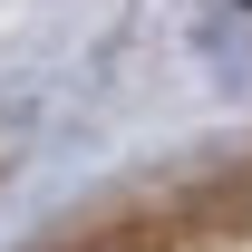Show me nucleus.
I'll return each mask as SVG.
<instances>
[{"instance_id":"1","label":"nucleus","mask_w":252,"mask_h":252,"mask_svg":"<svg viewBox=\"0 0 252 252\" xmlns=\"http://www.w3.org/2000/svg\"><path fill=\"white\" fill-rule=\"evenodd\" d=\"M243 10H252V0H243Z\"/></svg>"}]
</instances>
